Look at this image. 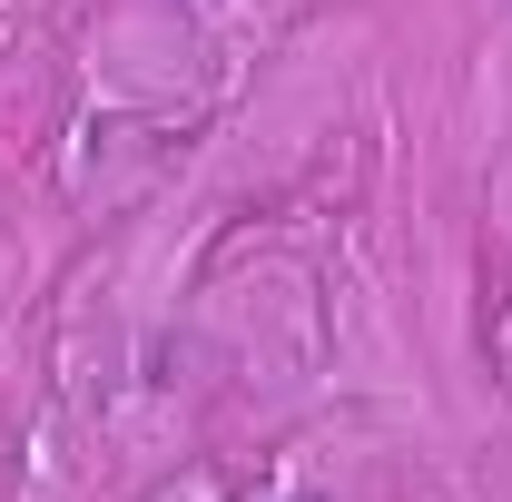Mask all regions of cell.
Here are the masks:
<instances>
[{"instance_id":"obj_1","label":"cell","mask_w":512,"mask_h":502,"mask_svg":"<svg viewBox=\"0 0 512 502\" xmlns=\"http://www.w3.org/2000/svg\"><path fill=\"white\" fill-rule=\"evenodd\" d=\"M296 502H316V493H296Z\"/></svg>"}]
</instances>
